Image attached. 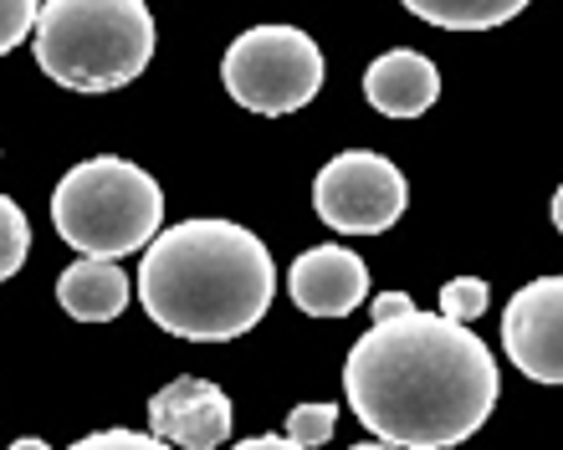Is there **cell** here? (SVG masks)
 I'll list each match as a JSON object with an SVG mask.
<instances>
[{
	"label": "cell",
	"mask_w": 563,
	"mask_h": 450,
	"mask_svg": "<svg viewBox=\"0 0 563 450\" xmlns=\"http://www.w3.org/2000/svg\"><path fill=\"white\" fill-rule=\"evenodd\" d=\"M231 450H302V446H292L287 436H252V440H236Z\"/></svg>",
	"instance_id": "cell-19"
},
{
	"label": "cell",
	"mask_w": 563,
	"mask_h": 450,
	"mask_svg": "<svg viewBox=\"0 0 563 450\" xmlns=\"http://www.w3.org/2000/svg\"><path fill=\"white\" fill-rule=\"evenodd\" d=\"M349 450H395V446H385V440H374V446H349Z\"/></svg>",
	"instance_id": "cell-21"
},
{
	"label": "cell",
	"mask_w": 563,
	"mask_h": 450,
	"mask_svg": "<svg viewBox=\"0 0 563 450\" xmlns=\"http://www.w3.org/2000/svg\"><path fill=\"white\" fill-rule=\"evenodd\" d=\"M221 82L246 113L282 119L308 108L323 88V52L297 26H252L225 46Z\"/></svg>",
	"instance_id": "cell-5"
},
{
	"label": "cell",
	"mask_w": 563,
	"mask_h": 450,
	"mask_svg": "<svg viewBox=\"0 0 563 450\" xmlns=\"http://www.w3.org/2000/svg\"><path fill=\"white\" fill-rule=\"evenodd\" d=\"M52 225L73 251L92 261H119L144 251L164 225V190L139 165L103 154L82 159L52 190Z\"/></svg>",
	"instance_id": "cell-4"
},
{
	"label": "cell",
	"mask_w": 563,
	"mask_h": 450,
	"mask_svg": "<svg viewBox=\"0 0 563 450\" xmlns=\"http://www.w3.org/2000/svg\"><path fill=\"white\" fill-rule=\"evenodd\" d=\"M67 450H175V446H164V440L144 436V430H98V436H82Z\"/></svg>",
	"instance_id": "cell-17"
},
{
	"label": "cell",
	"mask_w": 563,
	"mask_h": 450,
	"mask_svg": "<svg viewBox=\"0 0 563 450\" xmlns=\"http://www.w3.org/2000/svg\"><path fill=\"white\" fill-rule=\"evenodd\" d=\"M497 359L472 328L435 313L374 323L343 363L349 409L395 450H451L497 409Z\"/></svg>",
	"instance_id": "cell-1"
},
{
	"label": "cell",
	"mask_w": 563,
	"mask_h": 450,
	"mask_svg": "<svg viewBox=\"0 0 563 450\" xmlns=\"http://www.w3.org/2000/svg\"><path fill=\"white\" fill-rule=\"evenodd\" d=\"M410 184L385 154L374 149H349L339 159H328L312 184V205L323 215V225L343 230V236H379L405 215Z\"/></svg>",
	"instance_id": "cell-6"
},
{
	"label": "cell",
	"mask_w": 563,
	"mask_h": 450,
	"mask_svg": "<svg viewBox=\"0 0 563 450\" xmlns=\"http://www.w3.org/2000/svg\"><path fill=\"white\" fill-rule=\"evenodd\" d=\"M400 5L441 31H492L503 21H512L533 0H400Z\"/></svg>",
	"instance_id": "cell-12"
},
{
	"label": "cell",
	"mask_w": 563,
	"mask_h": 450,
	"mask_svg": "<svg viewBox=\"0 0 563 450\" xmlns=\"http://www.w3.org/2000/svg\"><path fill=\"white\" fill-rule=\"evenodd\" d=\"M503 348L533 384L563 379V282L538 277L522 292H512L503 313Z\"/></svg>",
	"instance_id": "cell-7"
},
{
	"label": "cell",
	"mask_w": 563,
	"mask_h": 450,
	"mask_svg": "<svg viewBox=\"0 0 563 450\" xmlns=\"http://www.w3.org/2000/svg\"><path fill=\"white\" fill-rule=\"evenodd\" d=\"M482 313H487V282L482 277H451L441 286V313L435 317L456 323V328H472Z\"/></svg>",
	"instance_id": "cell-14"
},
{
	"label": "cell",
	"mask_w": 563,
	"mask_h": 450,
	"mask_svg": "<svg viewBox=\"0 0 563 450\" xmlns=\"http://www.w3.org/2000/svg\"><path fill=\"white\" fill-rule=\"evenodd\" d=\"M11 450H52V446H46V440H36V436H26V440H15Z\"/></svg>",
	"instance_id": "cell-20"
},
{
	"label": "cell",
	"mask_w": 563,
	"mask_h": 450,
	"mask_svg": "<svg viewBox=\"0 0 563 450\" xmlns=\"http://www.w3.org/2000/svg\"><path fill=\"white\" fill-rule=\"evenodd\" d=\"M129 297H134V292H129V271H123L119 261H92V256H82V261H73V267L57 277V302L77 323H113V317L129 307Z\"/></svg>",
	"instance_id": "cell-11"
},
{
	"label": "cell",
	"mask_w": 563,
	"mask_h": 450,
	"mask_svg": "<svg viewBox=\"0 0 563 450\" xmlns=\"http://www.w3.org/2000/svg\"><path fill=\"white\" fill-rule=\"evenodd\" d=\"M333 430H339V405H297L292 415H287V440L302 450L328 446Z\"/></svg>",
	"instance_id": "cell-15"
},
{
	"label": "cell",
	"mask_w": 563,
	"mask_h": 450,
	"mask_svg": "<svg viewBox=\"0 0 563 450\" xmlns=\"http://www.w3.org/2000/svg\"><path fill=\"white\" fill-rule=\"evenodd\" d=\"M231 420V400L210 379H175L148 400V436L175 450H221Z\"/></svg>",
	"instance_id": "cell-8"
},
{
	"label": "cell",
	"mask_w": 563,
	"mask_h": 450,
	"mask_svg": "<svg viewBox=\"0 0 563 450\" xmlns=\"http://www.w3.org/2000/svg\"><path fill=\"white\" fill-rule=\"evenodd\" d=\"M36 11H42V0H0V57L15 52V46L31 36Z\"/></svg>",
	"instance_id": "cell-16"
},
{
	"label": "cell",
	"mask_w": 563,
	"mask_h": 450,
	"mask_svg": "<svg viewBox=\"0 0 563 450\" xmlns=\"http://www.w3.org/2000/svg\"><path fill=\"white\" fill-rule=\"evenodd\" d=\"M277 297V267L236 221H179L144 246L139 302L175 338L225 344L252 333Z\"/></svg>",
	"instance_id": "cell-2"
},
{
	"label": "cell",
	"mask_w": 563,
	"mask_h": 450,
	"mask_svg": "<svg viewBox=\"0 0 563 450\" xmlns=\"http://www.w3.org/2000/svg\"><path fill=\"white\" fill-rule=\"evenodd\" d=\"M36 61L73 92L129 88L154 57V15L144 0H42Z\"/></svg>",
	"instance_id": "cell-3"
},
{
	"label": "cell",
	"mask_w": 563,
	"mask_h": 450,
	"mask_svg": "<svg viewBox=\"0 0 563 450\" xmlns=\"http://www.w3.org/2000/svg\"><path fill=\"white\" fill-rule=\"evenodd\" d=\"M31 256V225L11 195H0V282H11Z\"/></svg>",
	"instance_id": "cell-13"
},
{
	"label": "cell",
	"mask_w": 563,
	"mask_h": 450,
	"mask_svg": "<svg viewBox=\"0 0 563 450\" xmlns=\"http://www.w3.org/2000/svg\"><path fill=\"white\" fill-rule=\"evenodd\" d=\"M364 98H369V108L385 113V119H420V113L441 98V72H435L430 57L400 46V52H385V57L369 61Z\"/></svg>",
	"instance_id": "cell-10"
},
{
	"label": "cell",
	"mask_w": 563,
	"mask_h": 450,
	"mask_svg": "<svg viewBox=\"0 0 563 450\" xmlns=\"http://www.w3.org/2000/svg\"><path fill=\"white\" fill-rule=\"evenodd\" d=\"M416 302L405 297V292H379L374 297V323H385V317H400V313H410Z\"/></svg>",
	"instance_id": "cell-18"
},
{
	"label": "cell",
	"mask_w": 563,
	"mask_h": 450,
	"mask_svg": "<svg viewBox=\"0 0 563 450\" xmlns=\"http://www.w3.org/2000/svg\"><path fill=\"white\" fill-rule=\"evenodd\" d=\"M287 292L308 317H349L369 297V267L349 246H312L287 271Z\"/></svg>",
	"instance_id": "cell-9"
}]
</instances>
